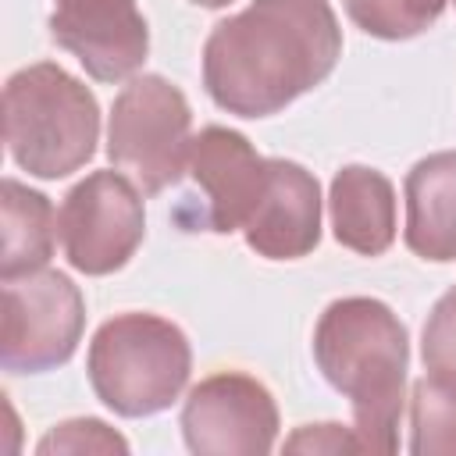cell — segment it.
<instances>
[{
    "mask_svg": "<svg viewBox=\"0 0 456 456\" xmlns=\"http://www.w3.org/2000/svg\"><path fill=\"white\" fill-rule=\"evenodd\" d=\"M86 303L61 271H32L4 281L0 367L7 374H43L68 363L82 342Z\"/></svg>",
    "mask_w": 456,
    "mask_h": 456,
    "instance_id": "52a82bcc",
    "label": "cell"
},
{
    "mask_svg": "<svg viewBox=\"0 0 456 456\" xmlns=\"http://www.w3.org/2000/svg\"><path fill=\"white\" fill-rule=\"evenodd\" d=\"M182 435L196 456H264L278 438L274 395L242 370L210 374L182 406Z\"/></svg>",
    "mask_w": 456,
    "mask_h": 456,
    "instance_id": "9c48e42d",
    "label": "cell"
},
{
    "mask_svg": "<svg viewBox=\"0 0 456 456\" xmlns=\"http://www.w3.org/2000/svg\"><path fill=\"white\" fill-rule=\"evenodd\" d=\"M449 0H342L349 21L374 39H413L428 32Z\"/></svg>",
    "mask_w": 456,
    "mask_h": 456,
    "instance_id": "2e32d148",
    "label": "cell"
},
{
    "mask_svg": "<svg viewBox=\"0 0 456 456\" xmlns=\"http://www.w3.org/2000/svg\"><path fill=\"white\" fill-rule=\"evenodd\" d=\"M146 235L142 192L118 171H93L68 189L57 210V239L64 260L89 274L121 271Z\"/></svg>",
    "mask_w": 456,
    "mask_h": 456,
    "instance_id": "ba28073f",
    "label": "cell"
},
{
    "mask_svg": "<svg viewBox=\"0 0 456 456\" xmlns=\"http://www.w3.org/2000/svg\"><path fill=\"white\" fill-rule=\"evenodd\" d=\"M452 4H456V0H452Z\"/></svg>",
    "mask_w": 456,
    "mask_h": 456,
    "instance_id": "44dd1931",
    "label": "cell"
},
{
    "mask_svg": "<svg viewBox=\"0 0 456 456\" xmlns=\"http://www.w3.org/2000/svg\"><path fill=\"white\" fill-rule=\"evenodd\" d=\"M328 210L335 239L360 256H381L395 242V189L374 167H342L331 178Z\"/></svg>",
    "mask_w": 456,
    "mask_h": 456,
    "instance_id": "4fadbf2b",
    "label": "cell"
},
{
    "mask_svg": "<svg viewBox=\"0 0 456 456\" xmlns=\"http://www.w3.org/2000/svg\"><path fill=\"white\" fill-rule=\"evenodd\" d=\"M57 221L43 192L4 178V242H0V281L43 271L53 256Z\"/></svg>",
    "mask_w": 456,
    "mask_h": 456,
    "instance_id": "5bb4252c",
    "label": "cell"
},
{
    "mask_svg": "<svg viewBox=\"0 0 456 456\" xmlns=\"http://www.w3.org/2000/svg\"><path fill=\"white\" fill-rule=\"evenodd\" d=\"M4 139L11 160L36 178H68L100 142V103L61 64L39 61L4 86Z\"/></svg>",
    "mask_w": 456,
    "mask_h": 456,
    "instance_id": "3957f363",
    "label": "cell"
},
{
    "mask_svg": "<svg viewBox=\"0 0 456 456\" xmlns=\"http://www.w3.org/2000/svg\"><path fill=\"white\" fill-rule=\"evenodd\" d=\"M189 4H200V7H228L232 0H189Z\"/></svg>",
    "mask_w": 456,
    "mask_h": 456,
    "instance_id": "ffe728a7",
    "label": "cell"
},
{
    "mask_svg": "<svg viewBox=\"0 0 456 456\" xmlns=\"http://www.w3.org/2000/svg\"><path fill=\"white\" fill-rule=\"evenodd\" d=\"M285 449L292 452H363V442L353 428H342V424H306L285 442Z\"/></svg>",
    "mask_w": 456,
    "mask_h": 456,
    "instance_id": "d6986e66",
    "label": "cell"
},
{
    "mask_svg": "<svg viewBox=\"0 0 456 456\" xmlns=\"http://www.w3.org/2000/svg\"><path fill=\"white\" fill-rule=\"evenodd\" d=\"M50 39L96 82L132 78L150 53V28L135 0H57Z\"/></svg>",
    "mask_w": 456,
    "mask_h": 456,
    "instance_id": "30bf717a",
    "label": "cell"
},
{
    "mask_svg": "<svg viewBox=\"0 0 456 456\" xmlns=\"http://www.w3.org/2000/svg\"><path fill=\"white\" fill-rule=\"evenodd\" d=\"M246 246L267 260H299L321 242V185L296 164L271 157L264 196L246 221Z\"/></svg>",
    "mask_w": 456,
    "mask_h": 456,
    "instance_id": "8fae6325",
    "label": "cell"
},
{
    "mask_svg": "<svg viewBox=\"0 0 456 456\" xmlns=\"http://www.w3.org/2000/svg\"><path fill=\"white\" fill-rule=\"evenodd\" d=\"M185 171L189 189L171 210L182 232L228 235L235 228H246L267 185V160L242 132L207 125L192 139Z\"/></svg>",
    "mask_w": 456,
    "mask_h": 456,
    "instance_id": "8992f818",
    "label": "cell"
},
{
    "mask_svg": "<svg viewBox=\"0 0 456 456\" xmlns=\"http://www.w3.org/2000/svg\"><path fill=\"white\" fill-rule=\"evenodd\" d=\"M406 249L431 264L456 260V150L417 160L406 175Z\"/></svg>",
    "mask_w": 456,
    "mask_h": 456,
    "instance_id": "7c38bea8",
    "label": "cell"
},
{
    "mask_svg": "<svg viewBox=\"0 0 456 456\" xmlns=\"http://www.w3.org/2000/svg\"><path fill=\"white\" fill-rule=\"evenodd\" d=\"M342 57L328 0H249L203 43V89L239 118H267L321 86Z\"/></svg>",
    "mask_w": 456,
    "mask_h": 456,
    "instance_id": "6da1fadb",
    "label": "cell"
},
{
    "mask_svg": "<svg viewBox=\"0 0 456 456\" xmlns=\"http://www.w3.org/2000/svg\"><path fill=\"white\" fill-rule=\"evenodd\" d=\"M86 370L107 410L118 417H153L189 385L192 349L185 331L157 314H118L96 328Z\"/></svg>",
    "mask_w": 456,
    "mask_h": 456,
    "instance_id": "277c9868",
    "label": "cell"
},
{
    "mask_svg": "<svg viewBox=\"0 0 456 456\" xmlns=\"http://www.w3.org/2000/svg\"><path fill=\"white\" fill-rule=\"evenodd\" d=\"M420 356L428 370L456 374V285L431 306L420 338Z\"/></svg>",
    "mask_w": 456,
    "mask_h": 456,
    "instance_id": "ac0fdd59",
    "label": "cell"
},
{
    "mask_svg": "<svg viewBox=\"0 0 456 456\" xmlns=\"http://www.w3.org/2000/svg\"><path fill=\"white\" fill-rule=\"evenodd\" d=\"M410 452L456 456V374L428 370L410 395Z\"/></svg>",
    "mask_w": 456,
    "mask_h": 456,
    "instance_id": "9a60e30c",
    "label": "cell"
},
{
    "mask_svg": "<svg viewBox=\"0 0 456 456\" xmlns=\"http://www.w3.org/2000/svg\"><path fill=\"white\" fill-rule=\"evenodd\" d=\"M192 150V110L164 75H135L110 107L107 157L142 192L157 196L182 182Z\"/></svg>",
    "mask_w": 456,
    "mask_h": 456,
    "instance_id": "5b68a950",
    "label": "cell"
},
{
    "mask_svg": "<svg viewBox=\"0 0 456 456\" xmlns=\"http://www.w3.org/2000/svg\"><path fill=\"white\" fill-rule=\"evenodd\" d=\"M314 360L324 381L349 399L363 452H395L410 335L392 306L370 296L328 303L314 328Z\"/></svg>",
    "mask_w": 456,
    "mask_h": 456,
    "instance_id": "7a4b0ae2",
    "label": "cell"
},
{
    "mask_svg": "<svg viewBox=\"0 0 456 456\" xmlns=\"http://www.w3.org/2000/svg\"><path fill=\"white\" fill-rule=\"evenodd\" d=\"M36 452L39 456H50V452H128V442L103 420L78 417V420L57 424L50 435H43Z\"/></svg>",
    "mask_w": 456,
    "mask_h": 456,
    "instance_id": "e0dca14e",
    "label": "cell"
}]
</instances>
